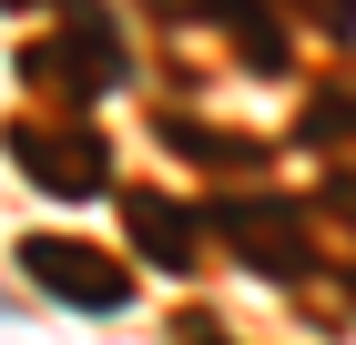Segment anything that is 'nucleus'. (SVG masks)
Here are the masks:
<instances>
[{"instance_id": "obj_1", "label": "nucleus", "mask_w": 356, "mask_h": 345, "mask_svg": "<svg viewBox=\"0 0 356 345\" xmlns=\"http://www.w3.org/2000/svg\"><path fill=\"white\" fill-rule=\"evenodd\" d=\"M21 81L51 92V102H92V92H112V81H122V31H112V10H102V0H61L51 31L21 51Z\"/></svg>"}, {"instance_id": "obj_2", "label": "nucleus", "mask_w": 356, "mask_h": 345, "mask_svg": "<svg viewBox=\"0 0 356 345\" xmlns=\"http://www.w3.org/2000/svg\"><path fill=\"white\" fill-rule=\"evenodd\" d=\"M21 274L51 294V305H72V315H122V305H133V264L102 254V244H82V234H31Z\"/></svg>"}, {"instance_id": "obj_3", "label": "nucleus", "mask_w": 356, "mask_h": 345, "mask_svg": "<svg viewBox=\"0 0 356 345\" xmlns=\"http://www.w3.org/2000/svg\"><path fill=\"white\" fill-rule=\"evenodd\" d=\"M204 234L234 244V254H245L254 274H275V285H296V274L316 264V254H305V224L275 203V193H224V203H204Z\"/></svg>"}, {"instance_id": "obj_4", "label": "nucleus", "mask_w": 356, "mask_h": 345, "mask_svg": "<svg viewBox=\"0 0 356 345\" xmlns=\"http://www.w3.org/2000/svg\"><path fill=\"white\" fill-rule=\"evenodd\" d=\"M10 153H21V173L31 183H51V193H102V173H112V153H102V133L92 122H10Z\"/></svg>"}, {"instance_id": "obj_5", "label": "nucleus", "mask_w": 356, "mask_h": 345, "mask_svg": "<svg viewBox=\"0 0 356 345\" xmlns=\"http://www.w3.org/2000/svg\"><path fill=\"white\" fill-rule=\"evenodd\" d=\"M122 224H133V244H143L163 274H193V264H204V213L163 203V193H122Z\"/></svg>"}, {"instance_id": "obj_6", "label": "nucleus", "mask_w": 356, "mask_h": 345, "mask_svg": "<svg viewBox=\"0 0 356 345\" xmlns=\"http://www.w3.org/2000/svg\"><path fill=\"white\" fill-rule=\"evenodd\" d=\"M204 10L214 31H234V51L254 61V71H275L285 61V21H265V0H184V21Z\"/></svg>"}, {"instance_id": "obj_7", "label": "nucleus", "mask_w": 356, "mask_h": 345, "mask_svg": "<svg viewBox=\"0 0 356 345\" xmlns=\"http://www.w3.org/2000/svg\"><path fill=\"white\" fill-rule=\"evenodd\" d=\"M336 133H356V81H336L326 102H305V142H336Z\"/></svg>"}, {"instance_id": "obj_8", "label": "nucleus", "mask_w": 356, "mask_h": 345, "mask_svg": "<svg viewBox=\"0 0 356 345\" xmlns=\"http://www.w3.org/2000/svg\"><path fill=\"white\" fill-rule=\"evenodd\" d=\"M275 10H296V21L326 31V41H356V0H275Z\"/></svg>"}, {"instance_id": "obj_9", "label": "nucleus", "mask_w": 356, "mask_h": 345, "mask_svg": "<svg viewBox=\"0 0 356 345\" xmlns=\"http://www.w3.org/2000/svg\"><path fill=\"white\" fill-rule=\"evenodd\" d=\"M173 153H204V162H254V142H224V133H193V122H163Z\"/></svg>"}, {"instance_id": "obj_10", "label": "nucleus", "mask_w": 356, "mask_h": 345, "mask_svg": "<svg viewBox=\"0 0 356 345\" xmlns=\"http://www.w3.org/2000/svg\"><path fill=\"white\" fill-rule=\"evenodd\" d=\"M173 335H184V345H224V325H214V315H184Z\"/></svg>"}, {"instance_id": "obj_11", "label": "nucleus", "mask_w": 356, "mask_h": 345, "mask_svg": "<svg viewBox=\"0 0 356 345\" xmlns=\"http://www.w3.org/2000/svg\"><path fill=\"white\" fill-rule=\"evenodd\" d=\"M326 203H336V224H356V173H336V183H326Z\"/></svg>"}, {"instance_id": "obj_12", "label": "nucleus", "mask_w": 356, "mask_h": 345, "mask_svg": "<svg viewBox=\"0 0 356 345\" xmlns=\"http://www.w3.org/2000/svg\"><path fill=\"white\" fill-rule=\"evenodd\" d=\"M346 294H356V285H346Z\"/></svg>"}]
</instances>
